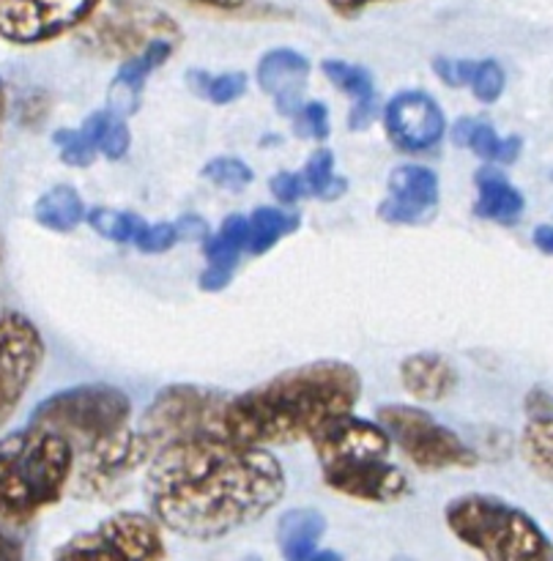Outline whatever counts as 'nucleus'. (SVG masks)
<instances>
[{"instance_id":"f3484780","label":"nucleus","mask_w":553,"mask_h":561,"mask_svg":"<svg viewBox=\"0 0 553 561\" xmlns=\"http://www.w3.org/2000/svg\"><path fill=\"white\" fill-rule=\"evenodd\" d=\"M173 55V42L170 38H153L148 42L135 58H129L126 64H120L118 75H115L113 88H110V107L118 118L126 121V115H131L140 104V91L146 85L148 77L164 66Z\"/></svg>"},{"instance_id":"2eb2a0df","label":"nucleus","mask_w":553,"mask_h":561,"mask_svg":"<svg viewBox=\"0 0 553 561\" xmlns=\"http://www.w3.org/2000/svg\"><path fill=\"white\" fill-rule=\"evenodd\" d=\"M389 195L378 203V217L389 225H425L438 206V175L425 164H400L387 179Z\"/></svg>"},{"instance_id":"72a5a7b5","label":"nucleus","mask_w":553,"mask_h":561,"mask_svg":"<svg viewBox=\"0 0 553 561\" xmlns=\"http://www.w3.org/2000/svg\"><path fill=\"white\" fill-rule=\"evenodd\" d=\"M181 241L178 236V228H175V222H153L137 233L135 239V247L140 252H146V255H159V252H168L173 250L175 244Z\"/></svg>"},{"instance_id":"bb28decb","label":"nucleus","mask_w":553,"mask_h":561,"mask_svg":"<svg viewBox=\"0 0 553 561\" xmlns=\"http://www.w3.org/2000/svg\"><path fill=\"white\" fill-rule=\"evenodd\" d=\"M465 148L476 153L480 159H485L487 164H512L515 159L520 157V148H523V140L515 135L502 137L491 124H482L476 121L474 129H471L469 142Z\"/></svg>"},{"instance_id":"20e7f679","label":"nucleus","mask_w":553,"mask_h":561,"mask_svg":"<svg viewBox=\"0 0 553 561\" xmlns=\"http://www.w3.org/2000/svg\"><path fill=\"white\" fill-rule=\"evenodd\" d=\"M443 524L482 561H553V540L545 529L502 496H454L443 507Z\"/></svg>"},{"instance_id":"7ed1b4c3","label":"nucleus","mask_w":553,"mask_h":561,"mask_svg":"<svg viewBox=\"0 0 553 561\" xmlns=\"http://www.w3.org/2000/svg\"><path fill=\"white\" fill-rule=\"evenodd\" d=\"M74 449L58 433L27 425L0 442V524L25 526L60 502L74 477Z\"/></svg>"},{"instance_id":"9b49d317","label":"nucleus","mask_w":553,"mask_h":561,"mask_svg":"<svg viewBox=\"0 0 553 561\" xmlns=\"http://www.w3.org/2000/svg\"><path fill=\"white\" fill-rule=\"evenodd\" d=\"M102 0H0V36L38 44L82 25Z\"/></svg>"},{"instance_id":"7c9ffc66","label":"nucleus","mask_w":553,"mask_h":561,"mask_svg":"<svg viewBox=\"0 0 553 561\" xmlns=\"http://www.w3.org/2000/svg\"><path fill=\"white\" fill-rule=\"evenodd\" d=\"M53 142L60 148V159L69 168H88L99 157V146L82 129H58Z\"/></svg>"},{"instance_id":"37998d69","label":"nucleus","mask_w":553,"mask_h":561,"mask_svg":"<svg viewBox=\"0 0 553 561\" xmlns=\"http://www.w3.org/2000/svg\"><path fill=\"white\" fill-rule=\"evenodd\" d=\"M0 561H22L20 542L11 540L5 531H0Z\"/></svg>"},{"instance_id":"423d86ee","label":"nucleus","mask_w":553,"mask_h":561,"mask_svg":"<svg viewBox=\"0 0 553 561\" xmlns=\"http://www.w3.org/2000/svg\"><path fill=\"white\" fill-rule=\"evenodd\" d=\"M230 394L197 383H170L159 389L142 414L140 431L153 449L195 438L222 436V411Z\"/></svg>"},{"instance_id":"6e6552de","label":"nucleus","mask_w":553,"mask_h":561,"mask_svg":"<svg viewBox=\"0 0 553 561\" xmlns=\"http://www.w3.org/2000/svg\"><path fill=\"white\" fill-rule=\"evenodd\" d=\"M164 529L151 513L124 510L66 540L53 561H164Z\"/></svg>"},{"instance_id":"2f4dec72","label":"nucleus","mask_w":553,"mask_h":561,"mask_svg":"<svg viewBox=\"0 0 553 561\" xmlns=\"http://www.w3.org/2000/svg\"><path fill=\"white\" fill-rule=\"evenodd\" d=\"M504 85H507V75H504L502 64L493 58L476 60L474 77H471V93H474L476 102L493 104L502 99Z\"/></svg>"},{"instance_id":"1a4fd4ad","label":"nucleus","mask_w":553,"mask_h":561,"mask_svg":"<svg viewBox=\"0 0 553 561\" xmlns=\"http://www.w3.org/2000/svg\"><path fill=\"white\" fill-rule=\"evenodd\" d=\"M44 362V340L33 321L0 310V425L9 422Z\"/></svg>"},{"instance_id":"473e14b6","label":"nucleus","mask_w":553,"mask_h":561,"mask_svg":"<svg viewBox=\"0 0 553 561\" xmlns=\"http://www.w3.org/2000/svg\"><path fill=\"white\" fill-rule=\"evenodd\" d=\"M293 135L301 140L323 142L332 135V121H329V107L323 102H304L299 113L293 115Z\"/></svg>"},{"instance_id":"b1692460","label":"nucleus","mask_w":553,"mask_h":561,"mask_svg":"<svg viewBox=\"0 0 553 561\" xmlns=\"http://www.w3.org/2000/svg\"><path fill=\"white\" fill-rule=\"evenodd\" d=\"M301 225L299 214L283 211L274 206H261L250 214V255H266L272 247H277L285 236L296 233Z\"/></svg>"},{"instance_id":"f8f14e48","label":"nucleus","mask_w":553,"mask_h":561,"mask_svg":"<svg viewBox=\"0 0 553 561\" xmlns=\"http://www.w3.org/2000/svg\"><path fill=\"white\" fill-rule=\"evenodd\" d=\"M383 131L403 153H427L447 135V115L427 91H400L383 104Z\"/></svg>"},{"instance_id":"cd10ccee","label":"nucleus","mask_w":553,"mask_h":561,"mask_svg":"<svg viewBox=\"0 0 553 561\" xmlns=\"http://www.w3.org/2000/svg\"><path fill=\"white\" fill-rule=\"evenodd\" d=\"M85 222L91 225V230H96L102 239L118 241V244H135L137 233L146 228V219L137 217L135 211H118V208H88Z\"/></svg>"},{"instance_id":"5701e85b","label":"nucleus","mask_w":553,"mask_h":561,"mask_svg":"<svg viewBox=\"0 0 553 561\" xmlns=\"http://www.w3.org/2000/svg\"><path fill=\"white\" fill-rule=\"evenodd\" d=\"M33 217L42 228L53 230V233H71L77 225L85 222L88 208L74 186L58 184L38 197L36 206H33Z\"/></svg>"},{"instance_id":"79ce46f5","label":"nucleus","mask_w":553,"mask_h":561,"mask_svg":"<svg viewBox=\"0 0 553 561\" xmlns=\"http://www.w3.org/2000/svg\"><path fill=\"white\" fill-rule=\"evenodd\" d=\"M534 247L540 252H545V255H553V225H540V228H534Z\"/></svg>"},{"instance_id":"39448f33","label":"nucleus","mask_w":553,"mask_h":561,"mask_svg":"<svg viewBox=\"0 0 553 561\" xmlns=\"http://www.w3.org/2000/svg\"><path fill=\"white\" fill-rule=\"evenodd\" d=\"M129 420L131 400L126 392L107 383H82L38 403L31 425L58 433L71 444L74 458H80L129 431Z\"/></svg>"},{"instance_id":"f03ea898","label":"nucleus","mask_w":553,"mask_h":561,"mask_svg":"<svg viewBox=\"0 0 553 561\" xmlns=\"http://www.w3.org/2000/svg\"><path fill=\"white\" fill-rule=\"evenodd\" d=\"M359 398L361 376L354 365L307 362L230 394L222 411V436L261 449L310 442L329 420L350 414Z\"/></svg>"},{"instance_id":"a878e982","label":"nucleus","mask_w":553,"mask_h":561,"mask_svg":"<svg viewBox=\"0 0 553 561\" xmlns=\"http://www.w3.org/2000/svg\"><path fill=\"white\" fill-rule=\"evenodd\" d=\"M301 179H304L307 195L321 197V201H337L348 190V181L334 173V153L329 148H318L310 153L304 170H301Z\"/></svg>"},{"instance_id":"c756f323","label":"nucleus","mask_w":553,"mask_h":561,"mask_svg":"<svg viewBox=\"0 0 553 561\" xmlns=\"http://www.w3.org/2000/svg\"><path fill=\"white\" fill-rule=\"evenodd\" d=\"M203 179L211 181L214 186L228 192H241L252 184L255 173L250 164L239 157H217L203 164Z\"/></svg>"},{"instance_id":"49530a36","label":"nucleus","mask_w":553,"mask_h":561,"mask_svg":"<svg viewBox=\"0 0 553 561\" xmlns=\"http://www.w3.org/2000/svg\"><path fill=\"white\" fill-rule=\"evenodd\" d=\"M3 115H5V88L0 82V124H3Z\"/></svg>"},{"instance_id":"4468645a","label":"nucleus","mask_w":553,"mask_h":561,"mask_svg":"<svg viewBox=\"0 0 553 561\" xmlns=\"http://www.w3.org/2000/svg\"><path fill=\"white\" fill-rule=\"evenodd\" d=\"M326 488L339 496L367 504H398L411 493V482L400 466L389 460H359V463L321 466Z\"/></svg>"},{"instance_id":"f257e3e1","label":"nucleus","mask_w":553,"mask_h":561,"mask_svg":"<svg viewBox=\"0 0 553 561\" xmlns=\"http://www.w3.org/2000/svg\"><path fill=\"white\" fill-rule=\"evenodd\" d=\"M288 477L272 449L224 436L157 449L146 469L148 513L186 540H222L266 518L285 496Z\"/></svg>"},{"instance_id":"393cba45","label":"nucleus","mask_w":553,"mask_h":561,"mask_svg":"<svg viewBox=\"0 0 553 561\" xmlns=\"http://www.w3.org/2000/svg\"><path fill=\"white\" fill-rule=\"evenodd\" d=\"M520 455L540 480L553 482V416L526 420L520 433Z\"/></svg>"},{"instance_id":"dca6fc26","label":"nucleus","mask_w":553,"mask_h":561,"mask_svg":"<svg viewBox=\"0 0 553 561\" xmlns=\"http://www.w3.org/2000/svg\"><path fill=\"white\" fill-rule=\"evenodd\" d=\"M255 80L261 85V91L274 99L277 113L293 118L301 104H304V88L307 80H310V60L288 47L268 49L257 60Z\"/></svg>"},{"instance_id":"c85d7f7f","label":"nucleus","mask_w":553,"mask_h":561,"mask_svg":"<svg viewBox=\"0 0 553 561\" xmlns=\"http://www.w3.org/2000/svg\"><path fill=\"white\" fill-rule=\"evenodd\" d=\"M148 25L146 22H135L131 16H124V20H115V16H107L102 25L93 31L96 36V44L104 49V53H131L137 47H146L142 38H146Z\"/></svg>"},{"instance_id":"a211bd4d","label":"nucleus","mask_w":553,"mask_h":561,"mask_svg":"<svg viewBox=\"0 0 553 561\" xmlns=\"http://www.w3.org/2000/svg\"><path fill=\"white\" fill-rule=\"evenodd\" d=\"M400 383L419 403H441L458 387V370L436 351H419L400 362Z\"/></svg>"},{"instance_id":"f704fd0d","label":"nucleus","mask_w":553,"mask_h":561,"mask_svg":"<svg viewBox=\"0 0 553 561\" xmlns=\"http://www.w3.org/2000/svg\"><path fill=\"white\" fill-rule=\"evenodd\" d=\"M246 75L244 71H224V75L211 77L208 82V102L214 104H230L246 93Z\"/></svg>"},{"instance_id":"a18cd8bd","label":"nucleus","mask_w":553,"mask_h":561,"mask_svg":"<svg viewBox=\"0 0 553 561\" xmlns=\"http://www.w3.org/2000/svg\"><path fill=\"white\" fill-rule=\"evenodd\" d=\"M312 561H343V557H339V553H334V551H323V548H321V551L315 553V559H312Z\"/></svg>"},{"instance_id":"4be33fe9","label":"nucleus","mask_w":553,"mask_h":561,"mask_svg":"<svg viewBox=\"0 0 553 561\" xmlns=\"http://www.w3.org/2000/svg\"><path fill=\"white\" fill-rule=\"evenodd\" d=\"M246 247H250V217L230 214V217L222 219L217 233H211L203 241V255H206L208 268L233 274Z\"/></svg>"},{"instance_id":"c9c22d12","label":"nucleus","mask_w":553,"mask_h":561,"mask_svg":"<svg viewBox=\"0 0 553 561\" xmlns=\"http://www.w3.org/2000/svg\"><path fill=\"white\" fill-rule=\"evenodd\" d=\"M474 69H476V60H458V58H436V60H433V71L438 75V80L447 82V85H452V88L471 85Z\"/></svg>"},{"instance_id":"ddd939ff","label":"nucleus","mask_w":553,"mask_h":561,"mask_svg":"<svg viewBox=\"0 0 553 561\" xmlns=\"http://www.w3.org/2000/svg\"><path fill=\"white\" fill-rule=\"evenodd\" d=\"M312 453L321 466L359 463V460H387L392 438L378 420H365L354 411L329 420L310 438Z\"/></svg>"},{"instance_id":"4c0bfd02","label":"nucleus","mask_w":553,"mask_h":561,"mask_svg":"<svg viewBox=\"0 0 553 561\" xmlns=\"http://www.w3.org/2000/svg\"><path fill=\"white\" fill-rule=\"evenodd\" d=\"M129 146H131L129 126H126L124 118H118V115H115V121L110 124V129L104 131L102 146H99V153H102V157H107V159H113V162H115V159L126 157Z\"/></svg>"},{"instance_id":"e433bc0d","label":"nucleus","mask_w":553,"mask_h":561,"mask_svg":"<svg viewBox=\"0 0 553 561\" xmlns=\"http://www.w3.org/2000/svg\"><path fill=\"white\" fill-rule=\"evenodd\" d=\"M268 190H272V195L277 197L283 206H296V203L307 195V186H304V179H301V173H290V170H283V173L272 175Z\"/></svg>"},{"instance_id":"ea45409f","label":"nucleus","mask_w":553,"mask_h":561,"mask_svg":"<svg viewBox=\"0 0 553 561\" xmlns=\"http://www.w3.org/2000/svg\"><path fill=\"white\" fill-rule=\"evenodd\" d=\"M175 228H178L181 239L186 241H206L208 236H211L206 219H200L197 214H186V217H181L178 222H175Z\"/></svg>"},{"instance_id":"9d476101","label":"nucleus","mask_w":553,"mask_h":561,"mask_svg":"<svg viewBox=\"0 0 553 561\" xmlns=\"http://www.w3.org/2000/svg\"><path fill=\"white\" fill-rule=\"evenodd\" d=\"M157 449L142 431H124L93 453L74 460V493L82 499L110 496V488L140 471L153 460Z\"/></svg>"},{"instance_id":"0eeeda50","label":"nucleus","mask_w":553,"mask_h":561,"mask_svg":"<svg viewBox=\"0 0 553 561\" xmlns=\"http://www.w3.org/2000/svg\"><path fill=\"white\" fill-rule=\"evenodd\" d=\"M376 420L389 433L392 444L422 471L474 469L480 455L454 431L433 420L419 405L389 403L376 411Z\"/></svg>"},{"instance_id":"412c9836","label":"nucleus","mask_w":553,"mask_h":561,"mask_svg":"<svg viewBox=\"0 0 553 561\" xmlns=\"http://www.w3.org/2000/svg\"><path fill=\"white\" fill-rule=\"evenodd\" d=\"M321 71L334 88H339L350 99V129H365L372 121V115H376V85H372L370 71L356 64H348V60L334 58L323 60Z\"/></svg>"},{"instance_id":"c03bdc74","label":"nucleus","mask_w":553,"mask_h":561,"mask_svg":"<svg viewBox=\"0 0 553 561\" xmlns=\"http://www.w3.org/2000/svg\"><path fill=\"white\" fill-rule=\"evenodd\" d=\"M192 3L211 5V9H222V11H235V9H241L246 0H192Z\"/></svg>"},{"instance_id":"a19ab883","label":"nucleus","mask_w":553,"mask_h":561,"mask_svg":"<svg viewBox=\"0 0 553 561\" xmlns=\"http://www.w3.org/2000/svg\"><path fill=\"white\" fill-rule=\"evenodd\" d=\"M326 3L332 5L334 14H339V16H356V14H361V11H365L367 5L383 3V0H326Z\"/></svg>"},{"instance_id":"6ab92c4d","label":"nucleus","mask_w":553,"mask_h":561,"mask_svg":"<svg viewBox=\"0 0 553 561\" xmlns=\"http://www.w3.org/2000/svg\"><path fill=\"white\" fill-rule=\"evenodd\" d=\"M476 186V203H474V217L487 219L496 225H515L523 214V195L512 181L493 164H485L474 173Z\"/></svg>"},{"instance_id":"58836bf2","label":"nucleus","mask_w":553,"mask_h":561,"mask_svg":"<svg viewBox=\"0 0 553 561\" xmlns=\"http://www.w3.org/2000/svg\"><path fill=\"white\" fill-rule=\"evenodd\" d=\"M526 420H548L553 416V394L542 387H531L523 398Z\"/></svg>"},{"instance_id":"aec40b11","label":"nucleus","mask_w":553,"mask_h":561,"mask_svg":"<svg viewBox=\"0 0 553 561\" xmlns=\"http://www.w3.org/2000/svg\"><path fill=\"white\" fill-rule=\"evenodd\" d=\"M323 535H326V518L312 507L288 510L277 520V546L285 561L315 559Z\"/></svg>"}]
</instances>
